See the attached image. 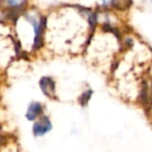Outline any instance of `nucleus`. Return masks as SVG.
Segmentation results:
<instances>
[{
    "instance_id": "3",
    "label": "nucleus",
    "mask_w": 152,
    "mask_h": 152,
    "mask_svg": "<svg viewBox=\"0 0 152 152\" xmlns=\"http://www.w3.org/2000/svg\"><path fill=\"white\" fill-rule=\"evenodd\" d=\"M45 115V106L41 101H30L29 104L26 107L25 112V119L28 122H32L37 121L39 118Z\"/></svg>"
},
{
    "instance_id": "2",
    "label": "nucleus",
    "mask_w": 152,
    "mask_h": 152,
    "mask_svg": "<svg viewBox=\"0 0 152 152\" xmlns=\"http://www.w3.org/2000/svg\"><path fill=\"white\" fill-rule=\"evenodd\" d=\"M39 88L42 94L49 99H56V81L52 76L45 75L39 79Z\"/></svg>"
},
{
    "instance_id": "5",
    "label": "nucleus",
    "mask_w": 152,
    "mask_h": 152,
    "mask_svg": "<svg viewBox=\"0 0 152 152\" xmlns=\"http://www.w3.org/2000/svg\"><path fill=\"white\" fill-rule=\"evenodd\" d=\"M29 1L30 0H0V7L13 13L21 14L29 7Z\"/></svg>"
},
{
    "instance_id": "1",
    "label": "nucleus",
    "mask_w": 152,
    "mask_h": 152,
    "mask_svg": "<svg viewBox=\"0 0 152 152\" xmlns=\"http://www.w3.org/2000/svg\"><path fill=\"white\" fill-rule=\"evenodd\" d=\"M52 129H53L52 121H51L50 117L45 114L41 118H39L38 120L32 123L31 132L34 137L39 139V137H43L45 135H47L49 132L52 131Z\"/></svg>"
},
{
    "instance_id": "6",
    "label": "nucleus",
    "mask_w": 152,
    "mask_h": 152,
    "mask_svg": "<svg viewBox=\"0 0 152 152\" xmlns=\"http://www.w3.org/2000/svg\"><path fill=\"white\" fill-rule=\"evenodd\" d=\"M94 94V91L92 88H88L87 90L83 91V93L80 94V96L78 97V103L81 107H87L89 105L90 101H91V98Z\"/></svg>"
},
{
    "instance_id": "4",
    "label": "nucleus",
    "mask_w": 152,
    "mask_h": 152,
    "mask_svg": "<svg viewBox=\"0 0 152 152\" xmlns=\"http://www.w3.org/2000/svg\"><path fill=\"white\" fill-rule=\"evenodd\" d=\"M99 10L105 11H124L128 9L131 0H98Z\"/></svg>"
},
{
    "instance_id": "7",
    "label": "nucleus",
    "mask_w": 152,
    "mask_h": 152,
    "mask_svg": "<svg viewBox=\"0 0 152 152\" xmlns=\"http://www.w3.org/2000/svg\"><path fill=\"white\" fill-rule=\"evenodd\" d=\"M150 2H151V4H152V0H150Z\"/></svg>"
}]
</instances>
